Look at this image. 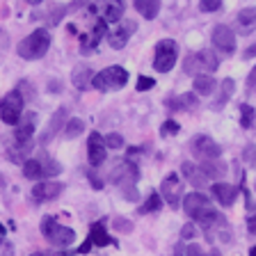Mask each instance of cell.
<instances>
[{
  "label": "cell",
  "mask_w": 256,
  "mask_h": 256,
  "mask_svg": "<svg viewBox=\"0 0 256 256\" xmlns=\"http://www.w3.org/2000/svg\"><path fill=\"white\" fill-rule=\"evenodd\" d=\"M183 210H186L188 218H192V222H197L208 236L210 231L218 229V226H226V220L224 215H220L213 208V202L204 194V192H190L183 197Z\"/></svg>",
  "instance_id": "6da1fadb"
},
{
  "label": "cell",
  "mask_w": 256,
  "mask_h": 256,
  "mask_svg": "<svg viewBox=\"0 0 256 256\" xmlns=\"http://www.w3.org/2000/svg\"><path fill=\"white\" fill-rule=\"evenodd\" d=\"M48 48H50V34L44 28H37L26 39L18 42V58L28 60V62H34V60H42L48 53Z\"/></svg>",
  "instance_id": "7a4b0ae2"
},
{
  "label": "cell",
  "mask_w": 256,
  "mask_h": 256,
  "mask_svg": "<svg viewBox=\"0 0 256 256\" xmlns=\"http://www.w3.org/2000/svg\"><path fill=\"white\" fill-rule=\"evenodd\" d=\"M87 12L96 16V21L119 23L124 12H126V0H90Z\"/></svg>",
  "instance_id": "3957f363"
},
{
  "label": "cell",
  "mask_w": 256,
  "mask_h": 256,
  "mask_svg": "<svg viewBox=\"0 0 256 256\" xmlns=\"http://www.w3.org/2000/svg\"><path fill=\"white\" fill-rule=\"evenodd\" d=\"M42 234L46 236V240L55 247H69L76 242V231L60 224L53 215H46L42 222Z\"/></svg>",
  "instance_id": "277c9868"
},
{
  "label": "cell",
  "mask_w": 256,
  "mask_h": 256,
  "mask_svg": "<svg viewBox=\"0 0 256 256\" xmlns=\"http://www.w3.org/2000/svg\"><path fill=\"white\" fill-rule=\"evenodd\" d=\"M220 66V58L210 50H199L186 58L183 62V71L190 76H210L213 71H218Z\"/></svg>",
  "instance_id": "5b68a950"
},
{
  "label": "cell",
  "mask_w": 256,
  "mask_h": 256,
  "mask_svg": "<svg viewBox=\"0 0 256 256\" xmlns=\"http://www.w3.org/2000/svg\"><path fill=\"white\" fill-rule=\"evenodd\" d=\"M128 82V71L119 64H112L108 69L98 71V74L92 78V87L98 92H108V90H122Z\"/></svg>",
  "instance_id": "8992f818"
},
{
  "label": "cell",
  "mask_w": 256,
  "mask_h": 256,
  "mask_svg": "<svg viewBox=\"0 0 256 256\" xmlns=\"http://www.w3.org/2000/svg\"><path fill=\"white\" fill-rule=\"evenodd\" d=\"M176 60H178V46L172 39H162V42L156 44V55H154V69L160 74H167V71L174 69Z\"/></svg>",
  "instance_id": "52a82bcc"
},
{
  "label": "cell",
  "mask_w": 256,
  "mask_h": 256,
  "mask_svg": "<svg viewBox=\"0 0 256 256\" xmlns=\"http://www.w3.org/2000/svg\"><path fill=\"white\" fill-rule=\"evenodd\" d=\"M23 106H26L23 94L18 90H12L10 94L0 101V119L5 124H10V126H16L23 114Z\"/></svg>",
  "instance_id": "ba28073f"
},
{
  "label": "cell",
  "mask_w": 256,
  "mask_h": 256,
  "mask_svg": "<svg viewBox=\"0 0 256 256\" xmlns=\"http://www.w3.org/2000/svg\"><path fill=\"white\" fill-rule=\"evenodd\" d=\"M160 197H162V202L170 204L172 208L181 206V202H183V181L176 172H170V174L162 178V183H160Z\"/></svg>",
  "instance_id": "9c48e42d"
},
{
  "label": "cell",
  "mask_w": 256,
  "mask_h": 256,
  "mask_svg": "<svg viewBox=\"0 0 256 256\" xmlns=\"http://www.w3.org/2000/svg\"><path fill=\"white\" fill-rule=\"evenodd\" d=\"M190 151L199 160H220L222 156V146L208 135H194L190 140Z\"/></svg>",
  "instance_id": "30bf717a"
},
{
  "label": "cell",
  "mask_w": 256,
  "mask_h": 256,
  "mask_svg": "<svg viewBox=\"0 0 256 256\" xmlns=\"http://www.w3.org/2000/svg\"><path fill=\"white\" fill-rule=\"evenodd\" d=\"M108 245H114V240H112V236L108 234L106 224H103V222H94L90 226V236H87V240L78 247V252H76V254H90L92 247H108Z\"/></svg>",
  "instance_id": "8fae6325"
},
{
  "label": "cell",
  "mask_w": 256,
  "mask_h": 256,
  "mask_svg": "<svg viewBox=\"0 0 256 256\" xmlns=\"http://www.w3.org/2000/svg\"><path fill=\"white\" fill-rule=\"evenodd\" d=\"M106 156H108V146H106V140H103L101 133H92L87 138V160H90L92 167H101L106 162Z\"/></svg>",
  "instance_id": "7c38bea8"
},
{
  "label": "cell",
  "mask_w": 256,
  "mask_h": 256,
  "mask_svg": "<svg viewBox=\"0 0 256 256\" xmlns=\"http://www.w3.org/2000/svg\"><path fill=\"white\" fill-rule=\"evenodd\" d=\"M66 122H69V108H66V106L58 108V110H55V114L50 117V122H48L46 130L39 135V144H48V142H50V140H53L60 130H64Z\"/></svg>",
  "instance_id": "4fadbf2b"
},
{
  "label": "cell",
  "mask_w": 256,
  "mask_h": 256,
  "mask_svg": "<svg viewBox=\"0 0 256 256\" xmlns=\"http://www.w3.org/2000/svg\"><path fill=\"white\" fill-rule=\"evenodd\" d=\"M135 30H138V23L135 21H119V26L108 34V44H110V48L122 50V48L128 44V39L135 34Z\"/></svg>",
  "instance_id": "5bb4252c"
},
{
  "label": "cell",
  "mask_w": 256,
  "mask_h": 256,
  "mask_svg": "<svg viewBox=\"0 0 256 256\" xmlns=\"http://www.w3.org/2000/svg\"><path fill=\"white\" fill-rule=\"evenodd\" d=\"M103 34H108V23L106 21H96L94 30L80 34V53L82 55H92L98 46V42L103 39Z\"/></svg>",
  "instance_id": "9a60e30c"
},
{
  "label": "cell",
  "mask_w": 256,
  "mask_h": 256,
  "mask_svg": "<svg viewBox=\"0 0 256 256\" xmlns=\"http://www.w3.org/2000/svg\"><path fill=\"white\" fill-rule=\"evenodd\" d=\"M213 46L220 53L231 55L236 50V32L229 26H215L213 28Z\"/></svg>",
  "instance_id": "2e32d148"
},
{
  "label": "cell",
  "mask_w": 256,
  "mask_h": 256,
  "mask_svg": "<svg viewBox=\"0 0 256 256\" xmlns=\"http://www.w3.org/2000/svg\"><path fill=\"white\" fill-rule=\"evenodd\" d=\"M34 128H37V114H34V112H26V114H21V119H18V124H16V128H14L16 144L32 142Z\"/></svg>",
  "instance_id": "e0dca14e"
},
{
  "label": "cell",
  "mask_w": 256,
  "mask_h": 256,
  "mask_svg": "<svg viewBox=\"0 0 256 256\" xmlns=\"http://www.w3.org/2000/svg\"><path fill=\"white\" fill-rule=\"evenodd\" d=\"M60 192H62V183L58 181H39L37 186L32 188V197L37 202H50V199H58Z\"/></svg>",
  "instance_id": "ac0fdd59"
},
{
  "label": "cell",
  "mask_w": 256,
  "mask_h": 256,
  "mask_svg": "<svg viewBox=\"0 0 256 256\" xmlns=\"http://www.w3.org/2000/svg\"><path fill=\"white\" fill-rule=\"evenodd\" d=\"M210 192H213V197L218 199L220 206H234V202L238 199V188L231 186V183H213Z\"/></svg>",
  "instance_id": "d6986e66"
},
{
  "label": "cell",
  "mask_w": 256,
  "mask_h": 256,
  "mask_svg": "<svg viewBox=\"0 0 256 256\" xmlns=\"http://www.w3.org/2000/svg\"><path fill=\"white\" fill-rule=\"evenodd\" d=\"M181 172H183V176H186V181L192 183L194 188H204L210 183V178L204 174V170L199 165H194V162H183Z\"/></svg>",
  "instance_id": "ffe728a7"
},
{
  "label": "cell",
  "mask_w": 256,
  "mask_h": 256,
  "mask_svg": "<svg viewBox=\"0 0 256 256\" xmlns=\"http://www.w3.org/2000/svg\"><path fill=\"white\" fill-rule=\"evenodd\" d=\"M236 26L242 34H250V32L256 30V7H245L240 10L238 16H236Z\"/></svg>",
  "instance_id": "44dd1931"
},
{
  "label": "cell",
  "mask_w": 256,
  "mask_h": 256,
  "mask_svg": "<svg viewBox=\"0 0 256 256\" xmlns=\"http://www.w3.org/2000/svg\"><path fill=\"white\" fill-rule=\"evenodd\" d=\"M197 94H181V96H174V98H167V108L170 110H194L197 108Z\"/></svg>",
  "instance_id": "7402d4cb"
},
{
  "label": "cell",
  "mask_w": 256,
  "mask_h": 256,
  "mask_svg": "<svg viewBox=\"0 0 256 256\" xmlns=\"http://www.w3.org/2000/svg\"><path fill=\"white\" fill-rule=\"evenodd\" d=\"M92 69L90 66H85V64H80V66H76V71H74V76H71V80H74V85L78 87L80 92H85V90H90L92 87Z\"/></svg>",
  "instance_id": "603a6c76"
},
{
  "label": "cell",
  "mask_w": 256,
  "mask_h": 256,
  "mask_svg": "<svg viewBox=\"0 0 256 256\" xmlns=\"http://www.w3.org/2000/svg\"><path fill=\"white\" fill-rule=\"evenodd\" d=\"M199 167H202L204 174H206L210 181H220V178L226 174V165H224V162H220V160H204Z\"/></svg>",
  "instance_id": "cb8c5ba5"
},
{
  "label": "cell",
  "mask_w": 256,
  "mask_h": 256,
  "mask_svg": "<svg viewBox=\"0 0 256 256\" xmlns=\"http://www.w3.org/2000/svg\"><path fill=\"white\" fill-rule=\"evenodd\" d=\"M135 10H138L146 21H154L160 12V0H135Z\"/></svg>",
  "instance_id": "d4e9b609"
},
{
  "label": "cell",
  "mask_w": 256,
  "mask_h": 256,
  "mask_svg": "<svg viewBox=\"0 0 256 256\" xmlns=\"http://www.w3.org/2000/svg\"><path fill=\"white\" fill-rule=\"evenodd\" d=\"M234 92H236V82H234V78H224V80H222V85H220V96H218V101L213 103V110H222L224 103H226V101L231 98V96H234Z\"/></svg>",
  "instance_id": "484cf974"
},
{
  "label": "cell",
  "mask_w": 256,
  "mask_h": 256,
  "mask_svg": "<svg viewBox=\"0 0 256 256\" xmlns=\"http://www.w3.org/2000/svg\"><path fill=\"white\" fill-rule=\"evenodd\" d=\"M218 87L213 76H194V94L199 96H210Z\"/></svg>",
  "instance_id": "4316f807"
},
{
  "label": "cell",
  "mask_w": 256,
  "mask_h": 256,
  "mask_svg": "<svg viewBox=\"0 0 256 256\" xmlns=\"http://www.w3.org/2000/svg\"><path fill=\"white\" fill-rule=\"evenodd\" d=\"M23 174L30 178V181H42L44 178V167H42V160L37 158H28L23 160Z\"/></svg>",
  "instance_id": "83f0119b"
},
{
  "label": "cell",
  "mask_w": 256,
  "mask_h": 256,
  "mask_svg": "<svg viewBox=\"0 0 256 256\" xmlns=\"http://www.w3.org/2000/svg\"><path fill=\"white\" fill-rule=\"evenodd\" d=\"M160 208H162V197H160L158 192H151L149 199L142 204V206L138 208V213L140 215H146V213H158Z\"/></svg>",
  "instance_id": "f1b7e54d"
},
{
  "label": "cell",
  "mask_w": 256,
  "mask_h": 256,
  "mask_svg": "<svg viewBox=\"0 0 256 256\" xmlns=\"http://www.w3.org/2000/svg\"><path fill=\"white\" fill-rule=\"evenodd\" d=\"M82 130H85V122H82V119H78V117L69 119V122H66V126H64V135H66L69 140L82 135Z\"/></svg>",
  "instance_id": "f546056e"
},
{
  "label": "cell",
  "mask_w": 256,
  "mask_h": 256,
  "mask_svg": "<svg viewBox=\"0 0 256 256\" xmlns=\"http://www.w3.org/2000/svg\"><path fill=\"white\" fill-rule=\"evenodd\" d=\"M254 119H256V110L252 106H247V103H242V106H240V126L252 128L254 126Z\"/></svg>",
  "instance_id": "4dcf8cb0"
},
{
  "label": "cell",
  "mask_w": 256,
  "mask_h": 256,
  "mask_svg": "<svg viewBox=\"0 0 256 256\" xmlns=\"http://www.w3.org/2000/svg\"><path fill=\"white\" fill-rule=\"evenodd\" d=\"M42 167H44V178H53V176H58L62 172V165H60L58 160H50V158L44 160Z\"/></svg>",
  "instance_id": "1f68e13d"
},
{
  "label": "cell",
  "mask_w": 256,
  "mask_h": 256,
  "mask_svg": "<svg viewBox=\"0 0 256 256\" xmlns=\"http://www.w3.org/2000/svg\"><path fill=\"white\" fill-rule=\"evenodd\" d=\"M66 12H69V10H66V5H55L53 10L48 12V26H58Z\"/></svg>",
  "instance_id": "d6a6232c"
},
{
  "label": "cell",
  "mask_w": 256,
  "mask_h": 256,
  "mask_svg": "<svg viewBox=\"0 0 256 256\" xmlns=\"http://www.w3.org/2000/svg\"><path fill=\"white\" fill-rule=\"evenodd\" d=\"M112 229L119 231V234H130V231H133V222H130V220H124V218H114L112 220Z\"/></svg>",
  "instance_id": "836d02e7"
},
{
  "label": "cell",
  "mask_w": 256,
  "mask_h": 256,
  "mask_svg": "<svg viewBox=\"0 0 256 256\" xmlns=\"http://www.w3.org/2000/svg\"><path fill=\"white\" fill-rule=\"evenodd\" d=\"M178 130H181V126H178L174 119H167V122L160 126V135H162V138H172V135H176Z\"/></svg>",
  "instance_id": "e575fe53"
},
{
  "label": "cell",
  "mask_w": 256,
  "mask_h": 256,
  "mask_svg": "<svg viewBox=\"0 0 256 256\" xmlns=\"http://www.w3.org/2000/svg\"><path fill=\"white\" fill-rule=\"evenodd\" d=\"M103 140H106L108 149H122V146H124V138L119 133H108Z\"/></svg>",
  "instance_id": "d590c367"
},
{
  "label": "cell",
  "mask_w": 256,
  "mask_h": 256,
  "mask_svg": "<svg viewBox=\"0 0 256 256\" xmlns=\"http://www.w3.org/2000/svg\"><path fill=\"white\" fill-rule=\"evenodd\" d=\"M156 87V80L149 78V76H140L138 78V92H149Z\"/></svg>",
  "instance_id": "8d00e7d4"
},
{
  "label": "cell",
  "mask_w": 256,
  "mask_h": 256,
  "mask_svg": "<svg viewBox=\"0 0 256 256\" xmlns=\"http://www.w3.org/2000/svg\"><path fill=\"white\" fill-rule=\"evenodd\" d=\"M222 7V0H202L199 2V10L202 12H218Z\"/></svg>",
  "instance_id": "74e56055"
},
{
  "label": "cell",
  "mask_w": 256,
  "mask_h": 256,
  "mask_svg": "<svg viewBox=\"0 0 256 256\" xmlns=\"http://www.w3.org/2000/svg\"><path fill=\"white\" fill-rule=\"evenodd\" d=\"M194 236H197V226H194L192 222L183 224V229H181V238H183V240H192Z\"/></svg>",
  "instance_id": "f35d334b"
},
{
  "label": "cell",
  "mask_w": 256,
  "mask_h": 256,
  "mask_svg": "<svg viewBox=\"0 0 256 256\" xmlns=\"http://www.w3.org/2000/svg\"><path fill=\"white\" fill-rule=\"evenodd\" d=\"M0 256H14V245L7 238H0Z\"/></svg>",
  "instance_id": "ab89813d"
},
{
  "label": "cell",
  "mask_w": 256,
  "mask_h": 256,
  "mask_svg": "<svg viewBox=\"0 0 256 256\" xmlns=\"http://www.w3.org/2000/svg\"><path fill=\"white\" fill-rule=\"evenodd\" d=\"M186 256H206V254H204V250L197 245V242H192V245H188Z\"/></svg>",
  "instance_id": "60d3db41"
},
{
  "label": "cell",
  "mask_w": 256,
  "mask_h": 256,
  "mask_svg": "<svg viewBox=\"0 0 256 256\" xmlns=\"http://www.w3.org/2000/svg\"><path fill=\"white\" fill-rule=\"evenodd\" d=\"M247 92H256V66L250 71V76H247Z\"/></svg>",
  "instance_id": "b9f144b4"
},
{
  "label": "cell",
  "mask_w": 256,
  "mask_h": 256,
  "mask_svg": "<svg viewBox=\"0 0 256 256\" xmlns=\"http://www.w3.org/2000/svg\"><path fill=\"white\" fill-rule=\"evenodd\" d=\"M245 160L250 162L252 167H256V149H254V146H247V149H245Z\"/></svg>",
  "instance_id": "7bdbcfd3"
},
{
  "label": "cell",
  "mask_w": 256,
  "mask_h": 256,
  "mask_svg": "<svg viewBox=\"0 0 256 256\" xmlns=\"http://www.w3.org/2000/svg\"><path fill=\"white\" fill-rule=\"evenodd\" d=\"M87 178H90V183H92V188H94V190H101V188H103V181H101V178H98L96 174L87 172Z\"/></svg>",
  "instance_id": "ee69618b"
},
{
  "label": "cell",
  "mask_w": 256,
  "mask_h": 256,
  "mask_svg": "<svg viewBox=\"0 0 256 256\" xmlns=\"http://www.w3.org/2000/svg\"><path fill=\"white\" fill-rule=\"evenodd\" d=\"M87 2H90V0H74L71 5H66V10H69V12H78L80 7H87Z\"/></svg>",
  "instance_id": "f6af8a7d"
},
{
  "label": "cell",
  "mask_w": 256,
  "mask_h": 256,
  "mask_svg": "<svg viewBox=\"0 0 256 256\" xmlns=\"http://www.w3.org/2000/svg\"><path fill=\"white\" fill-rule=\"evenodd\" d=\"M247 231L256 236V215H252V218H247Z\"/></svg>",
  "instance_id": "bcb514c9"
},
{
  "label": "cell",
  "mask_w": 256,
  "mask_h": 256,
  "mask_svg": "<svg viewBox=\"0 0 256 256\" xmlns=\"http://www.w3.org/2000/svg\"><path fill=\"white\" fill-rule=\"evenodd\" d=\"M242 58H245V60H252V58H256V44H254V46H250V48H247L245 53H242Z\"/></svg>",
  "instance_id": "7dc6e473"
},
{
  "label": "cell",
  "mask_w": 256,
  "mask_h": 256,
  "mask_svg": "<svg viewBox=\"0 0 256 256\" xmlns=\"http://www.w3.org/2000/svg\"><path fill=\"white\" fill-rule=\"evenodd\" d=\"M50 92H53V94H60V92H62V85H60V82H50Z\"/></svg>",
  "instance_id": "c3c4849f"
},
{
  "label": "cell",
  "mask_w": 256,
  "mask_h": 256,
  "mask_svg": "<svg viewBox=\"0 0 256 256\" xmlns=\"http://www.w3.org/2000/svg\"><path fill=\"white\" fill-rule=\"evenodd\" d=\"M66 30H69V34H78V28H76V26H74V23H71V26H69V28H66Z\"/></svg>",
  "instance_id": "681fc988"
},
{
  "label": "cell",
  "mask_w": 256,
  "mask_h": 256,
  "mask_svg": "<svg viewBox=\"0 0 256 256\" xmlns=\"http://www.w3.org/2000/svg\"><path fill=\"white\" fill-rule=\"evenodd\" d=\"M5 234H7V229H5V224L0 222V238H5Z\"/></svg>",
  "instance_id": "f907efd6"
},
{
  "label": "cell",
  "mask_w": 256,
  "mask_h": 256,
  "mask_svg": "<svg viewBox=\"0 0 256 256\" xmlns=\"http://www.w3.org/2000/svg\"><path fill=\"white\" fill-rule=\"evenodd\" d=\"M30 5H39V2H44V0H28Z\"/></svg>",
  "instance_id": "816d5d0a"
},
{
  "label": "cell",
  "mask_w": 256,
  "mask_h": 256,
  "mask_svg": "<svg viewBox=\"0 0 256 256\" xmlns=\"http://www.w3.org/2000/svg\"><path fill=\"white\" fill-rule=\"evenodd\" d=\"M250 256H256V245H254V247H252V250H250Z\"/></svg>",
  "instance_id": "f5cc1de1"
},
{
  "label": "cell",
  "mask_w": 256,
  "mask_h": 256,
  "mask_svg": "<svg viewBox=\"0 0 256 256\" xmlns=\"http://www.w3.org/2000/svg\"><path fill=\"white\" fill-rule=\"evenodd\" d=\"M206 256H220V252H215V250H213L210 254H206Z\"/></svg>",
  "instance_id": "db71d44e"
},
{
  "label": "cell",
  "mask_w": 256,
  "mask_h": 256,
  "mask_svg": "<svg viewBox=\"0 0 256 256\" xmlns=\"http://www.w3.org/2000/svg\"><path fill=\"white\" fill-rule=\"evenodd\" d=\"M34 256H55V254H48V252H44V254H34Z\"/></svg>",
  "instance_id": "11a10c76"
},
{
  "label": "cell",
  "mask_w": 256,
  "mask_h": 256,
  "mask_svg": "<svg viewBox=\"0 0 256 256\" xmlns=\"http://www.w3.org/2000/svg\"><path fill=\"white\" fill-rule=\"evenodd\" d=\"M32 256H34V254H32Z\"/></svg>",
  "instance_id": "9f6ffc18"
}]
</instances>
